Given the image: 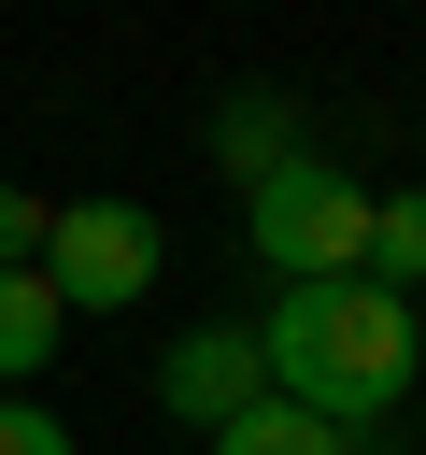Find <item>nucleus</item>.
Here are the masks:
<instances>
[{"label": "nucleus", "mask_w": 426, "mask_h": 455, "mask_svg": "<svg viewBox=\"0 0 426 455\" xmlns=\"http://www.w3.org/2000/svg\"><path fill=\"white\" fill-rule=\"evenodd\" d=\"M256 355H270V398H298V412H327L355 441V427H398V398L426 370V327L383 284H284L256 313Z\"/></svg>", "instance_id": "nucleus-1"}, {"label": "nucleus", "mask_w": 426, "mask_h": 455, "mask_svg": "<svg viewBox=\"0 0 426 455\" xmlns=\"http://www.w3.org/2000/svg\"><path fill=\"white\" fill-rule=\"evenodd\" d=\"M241 242H256L270 284H369V185L327 171V156H284L241 199Z\"/></svg>", "instance_id": "nucleus-2"}, {"label": "nucleus", "mask_w": 426, "mask_h": 455, "mask_svg": "<svg viewBox=\"0 0 426 455\" xmlns=\"http://www.w3.org/2000/svg\"><path fill=\"white\" fill-rule=\"evenodd\" d=\"M43 284H57V313H128L156 284V213L142 199H71L43 228Z\"/></svg>", "instance_id": "nucleus-3"}, {"label": "nucleus", "mask_w": 426, "mask_h": 455, "mask_svg": "<svg viewBox=\"0 0 426 455\" xmlns=\"http://www.w3.org/2000/svg\"><path fill=\"white\" fill-rule=\"evenodd\" d=\"M156 398H170L199 441H213L227 412H256V398H270V355H256V327H185V341H170V370H156Z\"/></svg>", "instance_id": "nucleus-4"}, {"label": "nucleus", "mask_w": 426, "mask_h": 455, "mask_svg": "<svg viewBox=\"0 0 426 455\" xmlns=\"http://www.w3.org/2000/svg\"><path fill=\"white\" fill-rule=\"evenodd\" d=\"M284 156H298V100H284V85H241V100L213 114V171H227V185L256 199V185H270Z\"/></svg>", "instance_id": "nucleus-5"}, {"label": "nucleus", "mask_w": 426, "mask_h": 455, "mask_svg": "<svg viewBox=\"0 0 426 455\" xmlns=\"http://www.w3.org/2000/svg\"><path fill=\"white\" fill-rule=\"evenodd\" d=\"M57 355H71L57 284H43V270H0V384H28V370H57Z\"/></svg>", "instance_id": "nucleus-6"}, {"label": "nucleus", "mask_w": 426, "mask_h": 455, "mask_svg": "<svg viewBox=\"0 0 426 455\" xmlns=\"http://www.w3.org/2000/svg\"><path fill=\"white\" fill-rule=\"evenodd\" d=\"M369 284H383V299H426V185L369 199Z\"/></svg>", "instance_id": "nucleus-7"}, {"label": "nucleus", "mask_w": 426, "mask_h": 455, "mask_svg": "<svg viewBox=\"0 0 426 455\" xmlns=\"http://www.w3.org/2000/svg\"><path fill=\"white\" fill-rule=\"evenodd\" d=\"M213 455H355L327 412H298V398H256V412H227L213 427Z\"/></svg>", "instance_id": "nucleus-8"}, {"label": "nucleus", "mask_w": 426, "mask_h": 455, "mask_svg": "<svg viewBox=\"0 0 426 455\" xmlns=\"http://www.w3.org/2000/svg\"><path fill=\"white\" fill-rule=\"evenodd\" d=\"M43 228H57V213H43L28 185H0V270H43Z\"/></svg>", "instance_id": "nucleus-9"}, {"label": "nucleus", "mask_w": 426, "mask_h": 455, "mask_svg": "<svg viewBox=\"0 0 426 455\" xmlns=\"http://www.w3.org/2000/svg\"><path fill=\"white\" fill-rule=\"evenodd\" d=\"M0 455H85V441H71L43 398H0Z\"/></svg>", "instance_id": "nucleus-10"}]
</instances>
